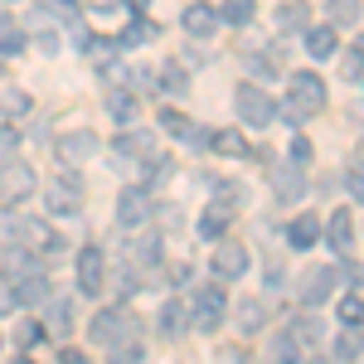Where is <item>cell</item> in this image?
I'll use <instances>...</instances> for the list:
<instances>
[{
    "instance_id": "obj_2",
    "label": "cell",
    "mask_w": 364,
    "mask_h": 364,
    "mask_svg": "<svg viewBox=\"0 0 364 364\" xmlns=\"http://www.w3.org/2000/svg\"><path fill=\"white\" fill-rule=\"evenodd\" d=\"M233 102H238V117H243V127H267V122L277 117V102L267 97V87L243 83L238 92H233Z\"/></svg>"
},
{
    "instance_id": "obj_18",
    "label": "cell",
    "mask_w": 364,
    "mask_h": 364,
    "mask_svg": "<svg viewBox=\"0 0 364 364\" xmlns=\"http://www.w3.org/2000/svg\"><path fill=\"white\" fill-rule=\"evenodd\" d=\"M326 238H331V248H336V252H350V243H355L350 209H336V214H331V224H326Z\"/></svg>"
},
{
    "instance_id": "obj_40",
    "label": "cell",
    "mask_w": 364,
    "mask_h": 364,
    "mask_svg": "<svg viewBox=\"0 0 364 364\" xmlns=\"http://www.w3.org/2000/svg\"><path fill=\"white\" fill-rule=\"evenodd\" d=\"M166 87H170V92H185V87H190V73L175 68V63H166Z\"/></svg>"
},
{
    "instance_id": "obj_12",
    "label": "cell",
    "mask_w": 364,
    "mask_h": 364,
    "mask_svg": "<svg viewBox=\"0 0 364 364\" xmlns=\"http://www.w3.org/2000/svg\"><path fill=\"white\" fill-rule=\"evenodd\" d=\"M336 282H340L336 267H311L306 277H301V301H306V306H321V301L336 291Z\"/></svg>"
},
{
    "instance_id": "obj_22",
    "label": "cell",
    "mask_w": 364,
    "mask_h": 364,
    "mask_svg": "<svg viewBox=\"0 0 364 364\" xmlns=\"http://www.w3.org/2000/svg\"><path fill=\"white\" fill-rule=\"evenodd\" d=\"M15 296H20V306H39V301H49V282L34 272V277L15 282Z\"/></svg>"
},
{
    "instance_id": "obj_13",
    "label": "cell",
    "mask_w": 364,
    "mask_h": 364,
    "mask_svg": "<svg viewBox=\"0 0 364 364\" xmlns=\"http://www.w3.org/2000/svg\"><path fill=\"white\" fill-rule=\"evenodd\" d=\"M272 190H277L282 204H296V199L306 195V180H301V166L291 161V166H272Z\"/></svg>"
},
{
    "instance_id": "obj_25",
    "label": "cell",
    "mask_w": 364,
    "mask_h": 364,
    "mask_svg": "<svg viewBox=\"0 0 364 364\" xmlns=\"http://www.w3.org/2000/svg\"><path fill=\"white\" fill-rule=\"evenodd\" d=\"M209 146H214V151H224V156H252V146L238 136V132H214Z\"/></svg>"
},
{
    "instance_id": "obj_29",
    "label": "cell",
    "mask_w": 364,
    "mask_h": 364,
    "mask_svg": "<svg viewBox=\"0 0 364 364\" xmlns=\"http://www.w3.org/2000/svg\"><path fill=\"white\" fill-rule=\"evenodd\" d=\"M219 15H224L228 25H248V20H252V0H224Z\"/></svg>"
},
{
    "instance_id": "obj_1",
    "label": "cell",
    "mask_w": 364,
    "mask_h": 364,
    "mask_svg": "<svg viewBox=\"0 0 364 364\" xmlns=\"http://www.w3.org/2000/svg\"><path fill=\"white\" fill-rule=\"evenodd\" d=\"M92 340H97L102 350H122V345H136L141 340V326L127 306L97 311V316H92Z\"/></svg>"
},
{
    "instance_id": "obj_6",
    "label": "cell",
    "mask_w": 364,
    "mask_h": 364,
    "mask_svg": "<svg viewBox=\"0 0 364 364\" xmlns=\"http://www.w3.org/2000/svg\"><path fill=\"white\" fill-rule=\"evenodd\" d=\"M58 166H83L87 156H97L102 151V141H97V132H68V136H58Z\"/></svg>"
},
{
    "instance_id": "obj_15",
    "label": "cell",
    "mask_w": 364,
    "mask_h": 364,
    "mask_svg": "<svg viewBox=\"0 0 364 364\" xmlns=\"http://www.w3.org/2000/svg\"><path fill=\"white\" fill-rule=\"evenodd\" d=\"M29 238V248L34 252H58V238H54V228L44 224V219H20V243Z\"/></svg>"
},
{
    "instance_id": "obj_33",
    "label": "cell",
    "mask_w": 364,
    "mask_h": 364,
    "mask_svg": "<svg viewBox=\"0 0 364 364\" xmlns=\"http://www.w3.org/2000/svg\"><path fill=\"white\" fill-rule=\"evenodd\" d=\"M214 199H224V209H238V204H243V185L224 180V185H214Z\"/></svg>"
},
{
    "instance_id": "obj_42",
    "label": "cell",
    "mask_w": 364,
    "mask_h": 364,
    "mask_svg": "<svg viewBox=\"0 0 364 364\" xmlns=\"http://www.w3.org/2000/svg\"><path fill=\"white\" fill-rule=\"evenodd\" d=\"M340 277H350V287H360V282H364V267H360V262H345V267H340Z\"/></svg>"
},
{
    "instance_id": "obj_8",
    "label": "cell",
    "mask_w": 364,
    "mask_h": 364,
    "mask_svg": "<svg viewBox=\"0 0 364 364\" xmlns=\"http://www.w3.org/2000/svg\"><path fill=\"white\" fill-rule=\"evenodd\" d=\"M151 219V190L141 185V190H122V199H117V224L136 228Z\"/></svg>"
},
{
    "instance_id": "obj_44",
    "label": "cell",
    "mask_w": 364,
    "mask_h": 364,
    "mask_svg": "<svg viewBox=\"0 0 364 364\" xmlns=\"http://www.w3.org/2000/svg\"><path fill=\"white\" fill-rule=\"evenodd\" d=\"M58 360H63V364H87V355H83V350H58Z\"/></svg>"
},
{
    "instance_id": "obj_10",
    "label": "cell",
    "mask_w": 364,
    "mask_h": 364,
    "mask_svg": "<svg viewBox=\"0 0 364 364\" xmlns=\"http://www.w3.org/2000/svg\"><path fill=\"white\" fill-rule=\"evenodd\" d=\"M291 102H296L301 112H321V107H326V83H321L316 73H296V78H291Z\"/></svg>"
},
{
    "instance_id": "obj_26",
    "label": "cell",
    "mask_w": 364,
    "mask_h": 364,
    "mask_svg": "<svg viewBox=\"0 0 364 364\" xmlns=\"http://www.w3.org/2000/svg\"><path fill=\"white\" fill-rule=\"evenodd\" d=\"M161 321H166V326H161V331H166V336L175 340V336H185V321H190V311L180 306V301H170V306L161 311Z\"/></svg>"
},
{
    "instance_id": "obj_19",
    "label": "cell",
    "mask_w": 364,
    "mask_h": 364,
    "mask_svg": "<svg viewBox=\"0 0 364 364\" xmlns=\"http://www.w3.org/2000/svg\"><path fill=\"white\" fill-rule=\"evenodd\" d=\"M287 238H291V248H316V238H321L316 214H296V219H291V228H287Z\"/></svg>"
},
{
    "instance_id": "obj_48",
    "label": "cell",
    "mask_w": 364,
    "mask_h": 364,
    "mask_svg": "<svg viewBox=\"0 0 364 364\" xmlns=\"http://www.w3.org/2000/svg\"><path fill=\"white\" fill-rule=\"evenodd\" d=\"M132 10H136V15H141V10H146V0H132Z\"/></svg>"
},
{
    "instance_id": "obj_20",
    "label": "cell",
    "mask_w": 364,
    "mask_h": 364,
    "mask_svg": "<svg viewBox=\"0 0 364 364\" xmlns=\"http://www.w3.org/2000/svg\"><path fill=\"white\" fill-rule=\"evenodd\" d=\"M355 355H364V326L360 321H350L336 336V360H355Z\"/></svg>"
},
{
    "instance_id": "obj_32",
    "label": "cell",
    "mask_w": 364,
    "mask_h": 364,
    "mask_svg": "<svg viewBox=\"0 0 364 364\" xmlns=\"http://www.w3.org/2000/svg\"><path fill=\"white\" fill-rule=\"evenodd\" d=\"M224 224H228V214H219V204H214V209H209V214H204V224H199V233H204V238H209V243H214V238H219V233H224Z\"/></svg>"
},
{
    "instance_id": "obj_41",
    "label": "cell",
    "mask_w": 364,
    "mask_h": 364,
    "mask_svg": "<svg viewBox=\"0 0 364 364\" xmlns=\"http://www.w3.org/2000/svg\"><path fill=\"white\" fill-rule=\"evenodd\" d=\"M291 161H296V166H306V161H311V141H306V136L291 141Z\"/></svg>"
},
{
    "instance_id": "obj_43",
    "label": "cell",
    "mask_w": 364,
    "mask_h": 364,
    "mask_svg": "<svg viewBox=\"0 0 364 364\" xmlns=\"http://www.w3.org/2000/svg\"><path fill=\"white\" fill-rule=\"evenodd\" d=\"M345 73H350V78H360V73H364V63H360V54H355V49L345 54Z\"/></svg>"
},
{
    "instance_id": "obj_17",
    "label": "cell",
    "mask_w": 364,
    "mask_h": 364,
    "mask_svg": "<svg viewBox=\"0 0 364 364\" xmlns=\"http://www.w3.org/2000/svg\"><path fill=\"white\" fill-rule=\"evenodd\" d=\"M306 54H311V58H336V54H340L336 25H316V29H306Z\"/></svg>"
},
{
    "instance_id": "obj_24",
    "label": "cell",
    "mask_w": 364,
    "mask_h": 364,
    "mask_svg": "<svg viewBox=\"0 0 364 364\" xmlns=\"http://www.w3.org/2000/svg\"><path fill=\"white\" fill-rule=\"evenodd\" d=\"M306 10H311L306 0H291V5H282V10H277V29H306V20H311Z\"/></svg>"
},
{
    "instance_id": "obj_14",
    "label": "cell",
    "mask_w": 364,
    "mask_h": 364,
    "mask_svg": "<svg viewBox=\"0 0 364 364\" xmlns=\"http://www.w3.org/2000/svg\"><path fill=\"white\" fill-rule=\"evenodd\" d=\"M161 127H166L170 136L190 141V146H209V136H204V132H199V127H195L185 112H175V107H166V112H161Z\"/></svg>"
},
{
    "instance_id": "obj_47",
    "label": "cell",
    "mask_w": 364,
    "mask_h": 364,
    "mask_svg": "<svg viewBox=\"0 0 364 364\" xmlns=\"http://www.w3.org/2000/svg\"><path fill=\"white\" fill-rule=\"evenodd\" d=\"M355 54H360V63H364V34H360V44H355Z\"/></svg>"
},
{
    "instance_id": "obj_36",
    "label": "cell",
    "mask_w": 364,
    "mask_h": 364,
    "mask_svg": "<svg viewBox=\"0 0 364 364\" xmlns=\"http://www.w3.org/2000/svg\"><path fill=\"white\" fill-rule=\"evenodd\" d=\"M15 306H20V296H15V282L0 272V316H10Z\"/></svg>"
},
{
    "instance_id": "obj_31",
    "label": "cell",
    "mask_w": 364,
    "mask_h": 364,
    "mask_svg": "<svg viewBox=\"0 0 364 364\" xmlns=\"http://www.w3.org/2000/svg\"><path fill=\"white\" fill-rule=\"evenodd\" d=\"M49 321H54L58 336H68V331H73V306H68V301H54V306H49Z\"/></svg>"
},
{
    "instance_id": "obj_49",
    "label": "cell",
    "mask_w": 364,
    "mask_h": 364,
    "mask_svg": "<svg viewBox=\"0 0 364 364\" xmlns=\"http://www.w3.org/2000/svg\"><path fill=\"white\" fill-rule=\"evenodd\" d=\"M360 151H364V146H360Z\"/></svg>"
},
{
    "instance_id": "obj_21",
    "label": "cell",
    "mask_w": 364,
    "mask_h": 364,
    "mask_svg": "<svg viewBox=\"0 0 364 364\" xmlns=\"http://www.w3.org/2000/svg\"><path fill=\"white\" fill-rule=\"evenodd\" d=\"M132 156H156L151 132H127V136L117 141V161H132Z\"/></svg>"
},
{
    "instance_id": "obj_38",
    "label": "cell",
    "mask_w": 364,
    "mask_h": 364,
    "mask_svg": "<svg viewBox=\"0 0 364 364\" xmlns=\"http://www.w3.org/2000/svg\"><path fill=\"white\" fill-rule=\"evenodd\" d=\"M340 321H345V326H350V321H364V301L360 296H345V301H340Z\"/></svg>"
},
{
    "instance_id": "obj_7",
    "label": "cell",
    "mask_w": 364,
    "mask_h": 364,
    "mask_svg": "<svg viewBox=\"0 0 364 364\" xmlns=\"http://www.w3.org/2000/svg\"><path fill=\"white\" fill-rule=\"evenodd\" d=\"M102 282H107V257H102L97 243H87V248L78 252V287H83L87 296H97V291H102Z\"/></svg>"
},
{
    "instance_id": "obj_46",
    "label": "cell",
    "mask_w": 364,
    "mask_h": 364,
    "mask_svg": "<svg viewBox=\"0 0 364 364\" xmlns=\"http://www.w3.org/2000/svg\"><path fill=\"white\" fill-rule=\"evenodd\" d=\"M350 190H355V199H364V175L360 170H350Z\"/></svg>"
},
{
    "instance_id": "obj_16",
    "label": "cell",
    "mask_w": 364,
    "mask_h": 364,
    "mask_svg": "<svg viewBox=\"0 0 364 364\" xmlns=\"http://www.w3.org/2000/svg\"><path fill=\"white\" fill-rule=\"evenodd\" d=\"M107 117H112L117 127H132L136 122V92L132 87H112L107 92Z\"/></svg>"
},
{
    "instance_id": "obj_4",
    "label": "cell",
    "mask_w": 364,
    "mask_h": 364,
    "mask_svg": "<svg viewBox=\"0 0 364 364\" xmlns=\"http://www.w3.org/2000/svg\"><path fill=\"white\" fill-rule=\"evenodd\" d=\"M29 195H34V170L15 166V156L0 161V199H5V204H25Z\"/></svg>"
},
{
    "instance_id": "obj_35",
    "label": "cell",
    "mask_w": 364,
    "mask_h": 364,
    "mask_svg": "<svg viewBox=\"0 0 364 364\" xmlns=\"http://www.w3.org/2000/svg\"><path fill=\"white\" fill-rule=\"evenodd\" d=\"M20 151V127H0V161H10Z\"/></svg>"
},
{
    "instance_id": "obj_5",
    "label": "cell",
    "mask_w": 364,
    "mask_h": 364,
    "mask_svg": "<svg viewBox=\"0 0 364 364\" xmlns=\"http://www.w3.org/2000/svg\"><path fill=\"white\" fill-rule=\"evenodd\" d=\"M248 248H243V243H219V248H214V257H209V267H214V277L219 282H238L243 277V272H248Z\"/></svg>"
},
{
    "instance_id": "obj_23",
    "label": "cell",
    "mask_w": 364,
    "mask_h": 364,
    "mask_svg": "<svg viewBox=\"0 0 364 364\" xmlns=\"http://www.w3.org/2000/svg\"><path fill=\"white\" fill-rule=\"evenodd\" d=\"M0 54H25V29L10 15H0Z\"/></svg>"
},
{
    "instance_id": "obj_37",
    "label": "cell",
    "mask_w": 364,
    "mask_h": 364,
    "mask_svg": "<svg viewBox=\"0 0 364 364\" xmlns=\"http://www.w3.org/2000/svg\"><path fill=\"white\" fill-rule=\"evenodd\" d=\"M0 107H5L10 117H25L29 112V97H25V92H0Z\"/></svg>"
},
{
    "instance_id": "obj_27",
    "label": "cell",
    "mask_w": 364,
    "mask_h": 364,
    "mask_svg": "<svg viewBox=\"0 0 364 364\" xmlns=\"http://www.w3.org/2000/svg\"><path fill=\"white\" fill-rule=\"evenodd\" d=\"M161 257V238L156 233H141L136 243H132V262H156Z\"/></svg>"
},
{
    "instance_id": "obj_9",
    "label": "cell",
    "mask_w": 364,
    "mask_h": 364,
    "mask_svg": "<svg viewBox=\"0 0 364 364\" xmlns=\"http://www.w3.org/2000/svg\"><path fill=\"white\" fill-rule=\"evenodd\" d=\"M219 20H224V15H219V10H214L209 0H195V5H185V10H180V25L190 29L195 39L214 34V29H219Z\"/></svg>"
},
{
    "instance_id": "obj_30",
    "label": "cell",
    "mask_w": 364,
    "mask_h": 364,
    "mask_svg": "<svg viewBox=\"0 0 364 364\" xmlns=\"http://www.w3.org/2000/svg\"><path fill=\"white\" fill-rule=\"evenodd\" d=\"M39 5H44L54 20H63V25H78V5H73V0H39Z\"/></svg>"
},
{
    "instance_id": "obj_45",
    "label": "cell",
    "mask_w": 364,
    "mask_h": 364,
    "mask_svg": "<svg viewBox=\"0 0 364 364\" xmlns=\"http://www.w3.org/2000/svg\"><path fill=\"white\" fill-rule=\"evenodd\" d=\"M34 340H39V326H20V350H25V345H34Z\"/></svg>"
},
{
    "instance_id": "obj_34",
    "label": "cell",
    "mask_w": 364,
    "mask_h": 364,
    "mask_svg": "<svg viewBox=\"0 0 364 364\" xmlns=\"http://www.w3.org/2000/svg\"><path fill=\"white\" fill-rule=\"evenodd\" d=\"M238 326L252 336V331L262 326V306H257V301H243V306H238Z\"/></svg>"
},
{
    "instance_id": "obj_39",
    "label": "cell",
    "mask_w": 364,
    "mask_h": 364,
    "mask_svg": "<svg viewBox=\"0 0 364 364\" xmlns=\"http://www.w3.org/2000/svg\"><path fill=\"white\" fill-rule=\"evenodd\" d=\"M291 336H301V340L316 345V340H321V321H316V316H301V326H291Z\"/></svg>"
},
{
    "instance_id": "obj_11",
    "label": "cell",
    "mask_w": 364,
    "mask_h": 364,
    "mask_svg": "<svg viewBox=\"0 0 364 364\" xmlns=\"http://www.w3.org/2000/svg\"><path fill=\"white\" fill-rule=\"evenodd\" d=\"M44 199H49V214H78V209H83V190H78V180H63V175L44 190Z\"/></svg>"
},
{
    "instance_id": "obj_28",
    "label": "cell",
    "mask_w": 364,
    "mask_h": 364,
    "mask_svg": "<svg viewBox=\"0 0 364 364\" xmlns=\"http://www.w3.org/2000/svg\"><path fill=\"white\" fill-rule=\"evenodd\" d=\"M331 25H355L360 20V0H331Z\"/></svg>"
},
{
    "instance_id": "obj_3",
    "label": "cell",
    "mask_w": 364,
    "mask_h": 364,
    "mask_svg": "<svg viewBox=\"0 0 364 364\" xmlns=\"http://www.w3.org/2000/svg\"><path fill=\"white\" fill-rule=\"evenodd\" d=\"M224 287H199L195 296V311H190V321H195V331H204V336H214L219 326H224Z\"/></svg>"
}]
</instances>
